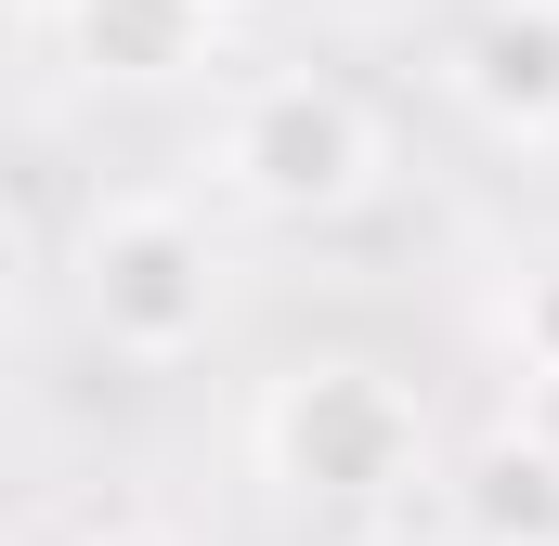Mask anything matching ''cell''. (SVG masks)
Instances as JSON below:
<instances>
[{
	"mask_svg": "<svg viewBox=\"0 0 559 546\" xmlns=\"http://www.w3.org/2000/svg\"><path fill=\"white\" fill-rule=\"evenodd\" d=\"M66 299L92 325V352L118 365H195L209 325H222V248L182 195H105L79 222V261H66Z\"/></svg>",
	"mask_w": 559,
	"mask_h": 546,
	"instance_id": "cell-1",
	"label": "cell"
},
{
	"mask_svg": "<svg viewBox=\"0 0 559 546\" xmlns=\"http://www.w3.org/2000/svg\"><path fill=\"white\" fill-rule=\"evenodd\" d=\"M261 468H274L286 495H325V508H404L429 482V404L391 378V365H365V352H312V365H286L274 391H261Z\"/></svg>",
	"mask_w": 559,
	"mask_h": 546,
	"instance_id": "cell-2",
	"label": "cell"
},
{
	"mask_svg": "<svg viewBox=\"0 0 559 546\" xmlns=\"http://www.w3.org/2000/svg\"><path fill=\"white\" fill-rule=\"evenodd\" d=\"M209 169H222V195L261 209V222H338V209L378 195V118H365L338 79L286 66V79H248V92L222 105Z\"/></svg>",
	"mask_w": 559,
	"mask_h": 546,
	"instance_id": "cell-3",
	"label": "cell"
},
{
	"mask_svg": "<svg viewBox=\"0 0 559 546\" xmlns=\"http://www.w3.org/2000/svg\"><path fill=\"white\" fill-rule=\"evenodd\" d=\"M455 92L495 118V131H559V0H481L468 39H455Z\"/></svg>",
	"mask_w": 559,
	"mask_h": 546,
	"instance_id": "cell-4",
	"label": "cell"
},
{
	"mask_svg": "<svg viewBox=\"0 0 559 546\" xmlns=\"http://www.w3.org/2000/svg\"><path fill=\"white\" fill-rule=\"evenodd\" d=\"M66 39H79V66L92 79H182V66H209V39H222V13L209 0H66Z\"/></svg>",
	"mask_w": 559,
	"mask_h": 546,
	"instance_id": "cell-5",
	"label": "cell"
},
{
	"mask_svg": "<svg viewBox=\"0 0 559 546\" xmlns=\"http://www.w3.org/2000/svg\"><path fill=\"white\" fill-rule=\"evenodd\" d=\"M455 546H559V455L534 429L481 442L455 482Z\"/></svg>",
	"mask_w": 559,
	"mask_h": 546,
	"instance_id": "cell-6",
	"label": "cell"
},
{
	"mask_svg": "<svg viewBox=\"0 0 559 546\" xmlns=\"http://www.w3.org/2000/svg\"><path fill=\"white\" fill-rule=\"evenodd\" d=\"M521 365H534V378H559V261L521 286Z\"/></svg>",
	"mask_w": 559,
	"mask_h": 546,
	"instance_id": "cell-7",
	"label": "cell"
},
{
	"mask_svg": "<svg viewBox=\"0 0 559 546\" xmlns=\"http://www.w3.org/2000/svg\"><path fill=\"white\" fill-rule=\"evenodd\" d=\"M79 546H182V534H169V521H92Z\"/></svg>",
	"mask_w": 559,
	"mask_h": 546,
	"instance_id": "cell-8",
	"label": "cell"
},
{
	"mask_svg": "<svg viewBox=\"0 0 559 546\" xmlns=\"http://www.w3.org/2000/svg\"><path fill=\"white\" fill-rule=\"evenodd\" d=\"M521 429H534V442L559 455V378H534V404H521Z\"/></svg>",
	"mask_w": 559,
	"mask_h": 546,
	"instance_id": "cell-9",
	"label": "cell"
},
{
	"mask_svg": "<svg viewBox=\"0 0 559 546\" xmlns=\"http://www.w3.org/2000/svg\"><path fill=\"white\" fill-rule=\"evenodd\" d=\"M352 546H455V534H417V521H365Z\"/></svg>",
	"mask_w": 559,
	"mask_h": 546,
	"instance_id": "cell-10",
	"label": "cell"
},
{
	"mask_svg": "<svg viewBox=\"0 0 559 546\" xmlns=\"http://www.w3.org/2000/svg\"><path fill=\"white\" fill-rule=\"evenodd\" d=\"M209 13H235V0H209Z\"/></svg>",
	"mask_w": 559,
	"mask_h": 546,
	"instance_id": "cell-11",
	"label": "cell"
}]
</instances>
